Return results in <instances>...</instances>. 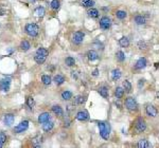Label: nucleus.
<instances>
[{
    "mask_svg": "<svg viewBox=\"0 0 159 148\" xmlns=\"http://www.w3.org/2000/svg\"><path fill=\"white\" fill-rule=\"evenodd\" d=\"M23 31L31 38H36L39 35V27L35 22H28L25 25Z\"/></svg>",
    "mask_w": 159,
    "mask_h": 148,
    "instance_id": "nucleus-1",
    "label": "nucleus"
},
{
    "mask_svg": "<svg viewBox=\"0 0 159 148\" xmlns=\"http://www.w3.org/2000/svg\"><path fill=\"white\" fill-rule=\"evenodd\" d=\"M49 56V51L46 48H38L34 54V60L37 65H42L45 64V62L47 60V57Z\"/></svg>",
    "mask_w": 159,
    "mask_h": 148,
    "instance_id": "nucleus-2",
    "label": "nucleus"
},
{
    "mask_svg": "<svg viewBox=\"0 0 159 148\" xmlns=\"http://www.w3.org/2000/svg\"><path fill=\"white\" fill-rule=\"evenodd\" d=\"M98 128L99 131H100V135L103 140H108L109 135H110V124L108 122H105V121H101L98 123Z\"/></svg>",
    "mask_w": 159,
    "mask_h": 148,
    "instance_id": "nucleus-3",
    "label": "nucleus"
},
{
    "mask_svg": "<svg viewBox=\"0 0 159 148\" xmlns=\"http://www.w3.org/2000/svg\"><path fill=\"white\" fill-rule=\"evenodd\" d=\"M145 129H146V122H145V120L141 116L137 117L134 122L135 133H137V134L142 133V132L145 131Z\"/></svg>",
    "mask_w": 159,
    "mask_h": 148,
    "instance_id": "nucleus-4",
    "label": "nucleus"
},
{
    "mask_svg": "<svg viewBox=\"0 0 159 148\" xmlns=\"http://www.w3.org/2000/svg\"><path fill=\"white\" fill-rule=\"evenodd\" d=\"M124 106L129 111L136 112L138 110V103H137L136 98L133 96H127L124 101Z\"/></svg>",
    "mask_w": 159,
    "mask_h": 148,
    "instance_id": "nucleus-5",
    "label": "nucleus"
},
{
    "mask_svg": "<svg viewBox=\"0 0 159 148\" xmlns=\"http://www.w3.org/2000/svg\"><path fill=\"white\" fill-rule=\"evenodd\" d=\"M29 125H30V122L28 120H23V122H20L18 125H16L13 128V132L15 134H20L25 132L29 129Z\"/></svg>",
    "mask_w": 159,
    "mask_h": 148,
    "instance_id": "nucleus-6",
    "label": "nucleus"
},
{
    "mask_svg": "<svg viewBox=\"0 0 159 148\" xmlns=\"http://www.w3.org/2000/svg\"><path fill=\"white\" fill-rule=\"evenodd\" d=\"M12 85V78L11 77H3L0 81V91L6 93L10 91Z\"/></svg>",
    "mask_w": 159,
    "mask_h": 148,
    "instance_id": "nucleus-7",
    "label": "nucleus"
},
{
    "mask_svg": "<svg viewBox=\"0 0 159 148\" xmlns=\"http://www.w3.org/2000/svg\"><path fill=\"white\" fill-rule=\"evenodd\" d=\"M99 25H100V28L104 31H107L110 29L112 27V19L110 17L108 16H103L100 18V21H99Z\"/></svg>",
    "mask_w": 159,
    "mask_h": 148,
    "instance_id": "nucleus-8",
    "label": "nucleus"
},
{
    "mask_svg": "<svg viewBox=\"0 0 159 148\" xmlns=\"http://www.w3.org/2000/svg\"><path fill=\"white\" fill-rule=\"evenodd\" d=\"M85 38V33L83 31H76L72 35V42L74 45H81Z\"/></svg>",
    "mask_w": 159,
    "mask_h": 148,
    "instance_id": "nucleus-9",
    "label": "nucleus"
},
{
    "mask_svg": "<svg viewBox=\"0 0 159 148\" xmlns=\"http://www.w3.org/2000/svg\"><path fill=\"white\" fill-rule=\"evenodd\" d=\"M15 122V114L14 113H11V112H8L3 115V124L6 126V127H11Z\"/></svg>",
    "mask_w": 159,
    "mask_h": 148,
    "instance_id": "nucleus-10",
    "label": "nucleus"
},
{
    "mask_svg": "<svg viewBox=\"0 0 159 148\" xmlns=\"http://www.w3.org/2000/svg\"><path fill=\"white\" fill-rule=\"evenodd\" d=\"M42 143H44V137L42 134H37L35 137H33L31 139V145L32 147L35 148H39L42 146Z\"/></svg>",
    "mask_w": 159,
    "mask_h": 148,
    "instance_id": "nucleus-11",
    "label": "nucleus"
},
{
    "mask_svg": "<svg viewBox=\"0 0 159 148\" xmlns=\"http://www.w3.org/2000/svg\"><path fill=\"white\" fill-rule=\"evenodd\" d=\"M145 113L146 115L150 117H156L158 115V110L154 105H151V104H148L145 106Z\"/></svg>",
    "mask_w": 159,
    "mask_h": 148,
    "instance_id": "nucleus-12",
    "label": "nucleus"
},
{
    "mask_svg": "<svg viewBox=\"0 0 159 148\" xmlns=\"http://www.w3.org/2000/svg\"><path fill=\"white\" fill-rule=\"evenodd\" d=\"M51 111L52 113H54V115H56L57 117H64L65 116V111L63 109V107L59 104H55L51 107Z\"/></svg>",
    "mask_w": 159,
    "mask_h": 148,
    "instance_id": "nucleus-13",
    "label": "nucleus"
},
{
    "mask_svg": "<svg viewBox=\"0 0 159 148\" xmlns=\"http://www.w3.org/2000/svg\"><path fill=\"white\" fill-rule=\"evenodd\" d=\"M76 119L80 122H86V121L89 120V112L87 110H80V111L76 112Z\"/></svg>",
    "mask_w": 159,
    "mask_h": 148,
    "instance_id": "nucleus-14",
    "label": "nucleus"
},
{
    "mask_svg": "<svg viewBox=\"0 0 159 148\" xmlns=\"http://www.w3.org/2000/svg\"><path fill=\"white\" fill-rule=\"evenodd\" d=\"M49 121H51V113L48 111H45V112H42L40 114L38 115V117H37V122H38V124H45L46 122H49Z\"/></svg>",
    "mask_w": 159,
    "mask_h": 148,
    "instance_id": "nucleus-15",
    "label": "nucleus"
},
{
    "mask_svg": "<svg viewBox=\"0 0 159 148\" xmlns=\"http://www.w3.org/2000/svg\"><path fill=\"white\" fill-rule=\"evenodd\" d=\"M86 101H87V95L85 94L76 95V96H74V98H73L72 105L73 106H81V105L85 104Z\"/></svg>",
    "mask_w": 159,
    "mask_h": 148,
    "instance_id": "nucleus-16",
    "label": "nucleus"
},
{
    "mask_svg": "<svg viewBox=\"0 0 159 148\" xmlns=\"http://www.w3.org/2000/svg\"><path fill=\"white\" fill-rule=\"evenodd\" d=\"M148 66V60L145 57H140L135 64V70H142Z\"/></svg>",
    "mask_w": 159,
    "mask_h": 148,
    "instance_id": "nucleus-17",
    "label": "nucleus"
},
{
    "mask_svg": "<svg viewBox=\"0 0 159 148\" xmlns=\"http://www.w3.org/2000/svg\"><path fill=\"white\" fill-rule=\"evenodd\" d=\"M19 50L21 52H28L29 50L31 49V42L29 41L28 39H23L19 43Z\"/></svg>",
    "mask_w": 159,
    "mask_h": 148,
    "instance_id": "nucleus-18",
    "label": "nucleus"
},
{
    "mask_svg": "<svg viewBox=\"0 0 159 148\" xmlns=\"http://www.w3.org/2000/svg\"><path fill=\"white\" fill-rule=\"evenodd\" d=\"M86 56H87V58H88L89 62H95V60H98L99 57H100V56H99V53L95 50L87 51Z\"/></svg>",
    "mask_w": 159,
    "mask_h": 148,
    "instance_id": "nucleus-19",
    "label": "nucleus"
},
{
    "mask_svg": "<svg viewBox=\"0 0 159 148\" xmlns=\"http://www.w3.org/2000/svg\"><path fill=\"white\" fill-rule=\"evenodd\" d=\"M53 83L56 85V86H61V85L64 84L65 81H66V78L63 74H55V75L53 76Z\"/></svg>",
    "mask_w": 159,
    "mask_h": 148,
    "instance_id": "nucleus-20",
    "label": "nucleus"
},
{
    "mask_svg": "<svg viewBox=\"0 0 159 148\" xmlns=\"http://www.w3.org/2000/svg\"><path fill=\"white\" fill-rule=\"evenodd\" d=\"M72 97H73V93L70 90H64V91L61 92V98L63 101L68 102L70 100H72Z\"/></svg>",
    "mask_w": 159,
    "mask_h": 148,
    "instance_id": "nucleus-21",
    "label": "nucleus"
},
{
    "mask_svg": "<svg viewBox=\"0 0 159 148\" xmlns=\"http://www.w3.org/2000/svg\"><path fill=\"white\" fill-rule=\"evenodd\" d=\"M134 22L136 23L137 25H144L146 23V18H145L144 15H136L134 17Z\"/></svg>",
    "mask_w": 159,
    "mask_h": 148,
    "instance_id": "nucleus-22",
    "label": "nucleus"
},
{
    "mask_svg": "<svg viewBox=\"0 0 159 148\" xmlns=\"http://www.w3.org/2000/svg\"><path fill=\"white\" fill-rule=\"evenodd\" d=\"M54 122L53 121H49V122H46L45 124H42V130L45 132H47V133H49V132H51L54 129Z\"/></svg>",
    "mask_w": 159,
    "mask_h": 148,
    "instance_id": "nucleus-23",
    "label": "nucleus"
},
{
    "mask_svg": "<svg viewBox=\"0 0 159 148\" xmlns=\"http://www.w3.org/2000/svg\"><path fill=\"white\" fill-rule=\"evenodd\" d=\"M25 105L28 107V109L30 111H33L34 107H35V101H34V97L32 95H29L28 97L25 98Z\"/></svg>",
    "mask_w": 159,
    "mask_h": 148,
    "instance_id": "nucleus-24",
    "label": "nucleus"
},
{
    "mask_svg": "<svg viewBox=\"0 0 159 148\" xmlns=\"http://www.w3.org/2000/svg\"><path fill=\"white\" fill-rule=\"evenodd\" d=\"M87 15H88L90 18H98V17L100 16V12H99V10H97V8H95L92 6V8H88Z\"/></svg>",
    "mask_w": 159,
    "mask_h": 148,
    "instance_id": "nucleus-25",
    "label": "nucleus"
},
{
    "mask_svg": "<svg viewBox=\"0 0 159 148\" xmlns=\"http://www.w3.org/2000/svg\"><path fill=\"white\" fill-rule=\"evenodd\" d=\"M40 79H42V85H45V86H50L53 81L52 77H51L49 74H42V77H40Z\"/></svg>",
    "mask_w": 159,
    "mask_h": 148,
    "instance_id": "nucleus-26",
    "label": "nucleus"
},
{
    "mask_svg": "<svg viewBox=\"0 0 159 148\" xmlns=\"http://www.w3.org/2000/svg\"><path fill=\"white\" fill-rule=\"evenodd\" d=\"M124 93H125V90L123 89L122 87H117L116 90H114V96L117 100H121L124 96Z\"/></svg>",
    "mask_w": 159,
    "mask_h": 148,
    "instance_id": "nucleus-27",
    "label": "nucleus"
},
{
    "mask_svg": "<svg viewBox=\"0 0 159 148\" xmlns=\"http://www.w3.org/2000/svg\"><path fill=\"white\" fill-rule=\"evenodd\" d=\"M98 92L103 98H108L109 91H108V88H107V87H105V86L100 87V88H99V90H98Z\"/></svg>",
    "mask_w": 159,
    "mask_h": 148,
    "instance_id": "nucleus-28",
    "label": "nucleus"
},
{
    "mask_svg": "<svg viewBox=\"0 0 159 148\" xmlns=\"http://www.w3.org/2000/svg\"><path fill=\"white\" fill-rule=\"evenodd\" d=\"M34 14L36 15L37 17H44L46 14V8H44V6H38L35 8V10H34Z\"/></svg>",
    "mask_w": 159,
    "mask_h": 148,
    "instance_id": "nucleus-29",
    "label": "nucleus"
},
{
    "mask_svg": "<svg viewBox=\"0 0 159 148\" xmlns=\"http://www.w3.org/2000/svg\"><path fill=\"white\" fill-rule=\"evenodd\" d=\"M80 4L83 8H89L95 6V0H80Z\"/></svg>",
    "mask_w": 159,
    "mask_h": 148,
    "instance_id": "nucleus-30",
    "label": "nucleus"
},
{
    "mask_svg": "<svg viewBox=\"0 0 159 148\" xmlns=\"http://www.w3.org/2000/svg\"><path fill=\"white\" fill-rule=\"evenodd\" d=\"M8 134L4 131H0V148H2L3 146L6 145V143L8 142Z\"/></svg>",
    "mask_w": 159,
    "mask_h": 148,
    "instance_id": "nucleus-31",
    "label": "nucleus"
},
{
    "mask_svg": "<svg viewBox=\"0 0 159 148\" xmlns=\"http://www.w3.org/2000/svg\"><path fill=\"white\" fill-rule=\"evenodd\" d=\"M64 62L67 67L71 68L76 65V59H74V57H72V56H67V57L64 59Z\"/></svg>",
    "mask_w": 159,
    "mask_h": 148,
    "instance_id": "nucleus-32",
    "label": "nucleus"
},
{
    "mask_svg": "<svg viewBox=\"0 0 159 148\" xmlns=\"http://www.w3.org/2000/svg\"><path fill=\"white\" fill-rule=\"evenodd\" d=\"M119 45L121 48H129V39L126 36H123L119 39Z\"/></svg>",
    "mask_w": 159,
    "mask_h": 148,
    "instance_id": "nucleus-33",
    "label": "nucleus"
},
{
    "mask_svg": "<svg viewBox=\"0 0 159 148\" xmlns=\"http://www.w3.org/2000/svg\"><path fill=\"white\" fill-rule=\"evenodd\" d=\"M137 147L138 148H150L151 147V144L148 143V141L146 139H142L140 140L139 142L137 143Z\"/></svg>",
    "mask_w": 159,
    "mask_h": 148,
    "instance_id": "nucleus-34",
    "label": "nucleus"
},
{
    "mask_svg": "<svg viewBox=\"0 0 159 148\" xmlns=\"http://www.w3.org/2000/svg\"><path fill=\"white\" fill-rule=\"evenodd\" d=\"M121 76H122V72H121L120 69H114V70L112 71V78L114 81L120 79Z\"/></svg>",
    "mask_w": 159,
    "mask_h": 148,
    "instance_id": "nucleus-35",
    "label": "nucleus"
},
{
    "mask_svg": "<svg viewBox=\"0 0 159 148\" xmlns=\"http://www.w3.org/2000/svg\"><path fill=\"white\" fill-rule=\"evenodd\" d=\"M61 6V1L59 0H52L50 2V8L52 11H57Z\"/></svg>",
    "mask_w": 159,
    "mask_h": 148,
    "instance_id": "nucleus-36",
    "label": "nucleus"
},
{
    "mask_svg": "<svg viewBox=\"0 0 159 148\" xmlns=\"http://www.w3.org/2000/svg\"><path fill=\"white\" fill-rule=\"evenodd\" d=\"M116 59L120 62H124L125 60V54H124V52L123 51H117L116 52Z\"/></svg>",
    "mask_w": 159,
    "mask_h": 148,
    "instance_id": "nucleus-37",
    "label": "nucleus"
},
{
    "mask_svg": "<svg viewBox=\"0 0 159 148\" xmlns=\"http://www.w3.org/2000/svg\"><path fill=\"white\" fill-rule=\"evenodd\" d=\"M114 15H116V17H117L118 19L123 20V19H125V18H126V16H127V13H126L125 11H122V10H118Z\"/></svg>",
    "mask_w": 159,
    "mask_h": 148,
    "instance_id": "nucleus-38",
    "label": "nucleus"
},
{
    "mask_svg": "<svg viewBox=\"0 0 159 148\" xmlns=\"http://www.w3.org/2000/svg\"><path fill=\"white\" fill-rule=\"evenodd\" d=\"M123 89L125 90V92L129 93L131 91V89H133V86H131V81H127V79H125V81H123Z\"/></svg>",
    "mask_w": 159,
    "mask_h": 148,
    "instance_id": "nucleus-39",
    "label": "nucleus"
},
{
    "mask_svg": "<svg viewBox=\"0 0 159 148\" xmlns=\"http://www.w3.org/2000/svg\"><path fill=\"white\" fill-rule=\"evenodd\" d=\"M137 48L139 50H145V49L148 48V43L146 41H144V40H140V41L137 42Z\"/></svg>",
    "mask_w": 159,
    "mask_h": 148,
    "instance_id": "nucleus-40",
    "label": "nucleus"
},
{
    "mask_svg": "<svg viewBox=\"0 0 159 148\" xmlns=\"http://www.w3.org/2000/svg\"><path fill=\"white\" fill-rule=\"evenodd\" d=\"M8 14V8L6 4H0V16H6Z\"/></svg>",
    "mask_w": 159,
    "mask_h": 148,
    "instance_id": "nucleus-41",
    "label": "nucleus"
},
{
    "mask_svg": "<svg viewBox=\"0 0 159 148\" xmlns=\"http://www.w3.org/2000/svg\"><path fill=\"white\" fill-rule=\"evenodd\" d=\"M70 126H71V121H70L69 119L64 120V122H63V127H64V128H69Z\"/></svg>",
    "mask_w": 159,
    "mask_h": 148,
    "instance_id": "nucleus-42",
    "label": "nucleus"
},
{
    "mask_svg": "<svg viewBox=\"0 0 159 148\" xmlns=\"http://www.w3.org/2000/svg\"><path fill=\"white\" fill-rule=\"evenodd\" d=\"M144 83H145V79H139V81H138V88H139V89H141V88H142L143 86H144Z\"/></svg>",
    "mask_w": 159,
    "mask_h": 148,
    "instance_id": "nucleus-43",
    "label": "nucleus"
},
{
    "mask_svg": "<svg viewBox=\"0 0 159 148\" xmlns=\"http://www.w3.org/2000/svg\"><path fill=\"white\" fill-rule=\"evenodd\" d=\"M71 77L74 78V79H78V72L72 71V72H71Z\"/></svg>",
    "mask_w": 159,
    "mask_h": 148,
    "instance_id": "nucleus-44",
    "label": "nucleus"
},
{
    "mask_svg": "<svg viewBox=\"0 0 159 148\" xmlns=\"http://www.w3.org/2000/svg\"><path fill=\"white\" fill-rule=\"evenodd\" d=\"M99 75V69H95L92 71V76H98Z\"/></svg>",
    "mask_w": 159,
    "mask_h": 148,
    "instance_id": "nucleus-45",
    "label": "nucleus"
},
{
    "mask_svg": "<svg viewBox=\"0 0 159 148\" xmlns=\"http://www.w3.org/2000/svg\"><path fill=\"white\" fill-rule=\"evenodd\" d=\"M102 10H103V11H105V12H107L109 10L108 8H105V6H103V8H102Z\"/></svg>",
    "mask_w": 159,
    "mask_h": 148,
    "instance_id": "nucleus-46",
    "label": "nucleus"
},
{
    "mask_svg": "<svg viewBox=\"0 0 159 148\" xmlns=\"http://www.w3.org/2000/svg\"><path fill=\"white\" fill-rule=\"evenodd\" d=\"M156 96H157V98L159 100V91H157V93H156Z\"/></svg>",
    "mask_w": 159,
    "mask_h": 148,
    "instance_id": "nucleus-47",
    "label": "nucleus"
},
{
    "mask_svg": "<svg viewBox=\"0 0 159 148\" xmlns=\"http://www.w3.org/2000/svg\"><path fill=\"white\" fill-rule=\"evenodd\" d=\"M155 65H156V68L159 67V64H158V62H157V64H155Z\"/></svg>",
    "mask_w": 159,
    "mask_h": 148,
    "instance_id": "nucleus-48",
    "label": "nucleus"
}]
</instances>
